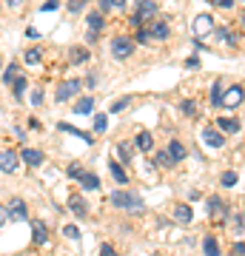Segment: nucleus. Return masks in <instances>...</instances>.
<instances>
[{
    "mask_svg": "<svg viewBox=\"0 0 245 256\" xmlns=\"http://www.w3.org/2000/svg\"><path fill=\"white\" fill-rule=\"evenodd\" d=\"M134 146L140 148V151H145V154H148V151H154V137H151V131H140L137 140H134Z\"/></svg>",
    "mask_w": 245,
    "mask_h": 256,
    "instance_id": "obj_12",
    "label": "nucleus"
},
{
    "mask_svg": "<svg viewBox=\"0 0 245 256\" xmlns=\"http://www.w3.org/2000/svg\"><path fill=\"white\" fill-rule=\"evenodd\" d=\"M151 256H163V254H151Z\"/></svg>",
    "mask_w": 245,
    "mask_h": 256,
    "instance_id": "obj_49",
    "label": "nucleus"
},
{
    "mask_svg": "<svg viewBox=\"0 0 245 256\" xmlns=\"http://www.w3.org/2000/svg\"><path fill=\"white\" fill-rule=\"evenodd\" d=\"M66 174L72 176V180H80V174H83V171H80V165L74 162V165H69V168H66Z\"/></svg>",
    "mask_w": 245,
    "mask_h": 256,
    "instance_id": "obj_38",
    "label": "nucleus"
},
{
    "mask_svg": "<svg viewBox=\"0 0 245 256\" xmlns=\"http://www.w3.org/2000/svg\"><path fill=\"white\" fill-rule=\"evenodd\" d=\"M69 210H72L77 220H83V216L89 214V205H86V200H83L80 194H72V196H69Z\"/></svg>",
    "mask_w": 245,
    "mask_h": 256,
    "instance_id": "obj_9",
    "label": "nucleus"
},
{
    "mask_svg": "<svg viewBox=\"0 0 245 256\" xmlns=\"http://www.w3.org/2000/svg\"><path fill=\"white\" fill-rule=\"evenodd\" d=\"M29 102H32V106H40V102H43V92H40V88H35V92H32V97H29Z\"/></svg>",
    "mask_w": 245,
    "mask_h": 256,
    "instance_id": "obj_39",
    "label": "nucleus"
},
{
    "mask_svg": "<svg viewBox=\"0 0 245 256\" xmlns=\"http://www.w3.org/2000/svg\"><path fill=\"white\" fill-rule=\"evenodd\" d=\"M80 185H83V191H97L100 180H97V174H80Z\"/></svg>",
    "mask_w": 245,
    "mask_h": 256,
    "instance_id": "obj_21",
    "label": "nucleus"
},
{
    "mask_svg": "<svg viewBox=\"0 0 245 256\" xmlns=\"http://www.w3.org/2000/svg\"><path fill=\"white\" fill-rule=\"evenodd\" d=\"M180 108H182V114H188V117H194V120L200 117V108H197V102L194 100H182Z\"/></svg>",
    "mask_w": 245,
    "mask_h": 256,
    "instance_id": "obj_28",
    "label": "nucleus"
},
{
    "mask_svg": "<svg viewBox=\"0 0 245 256\" xmlns=\"http://www.w3.org/2000/svg\"><path fill=\"white\" fill-rule=\"evenodd\" d=\"M63 234H66L69 239H77V236H80V230L74 228V225H66V228H63Z\"/></svg>",
    "mask_w": 245,
    "mask_h": 256,
    "instance_id": "obj_40",
    "label": "nucleus"
},
{
    "mask_svg": "<svg viewBox=\"0 0 245 256\" xmlns=\"http://www.w3.org/2000/svg\"><path fill=\"white\" fill-rule=\"evenodd\" d=\"M214 34H217L219 40H222V43H236V37L231 34V32H228V28H214Z\"/></svg>",
    "mask_w": 245,
    "mask_h": 256,
    "instance_id": "obj_33",
    "label": "nucleus"
},
{
    "mask_svg": "<svg viewBox=\"0 0 245 256\" xmlns=\"http://www.w3.org/2000/svg\"><path fill=\"white\" fill-rule=\"evenodd\" d=\"M154 14H157L154 0H140V3H137V12L131 14V23H134V26H145V23H151Z\"/></svg>",
    "mask_w": 245,
    "mask_h": 256,
    "instance_id": "obj_2",
    "label": "nucleus"
},
{
    "mask_svg": "<svg viewBox=\"0 0 245 256\" xmlns=\"http://www.w3.org/2000/svg\"><path fill=\"white\" fill-rule=\"evenodd\" d=\"M106 128H109V117H106V114H97V117H94V134H103Z\"/></svg>",
    "mask_w": 245,
    "mask_h": 256,
    "instance_id": "obj_31",
    "label": "nucleus"
},
{
    "mask_svg": "<svg viewBox=\"0 0 245 256\" xmlns=\"http://www.w3.org/2000/svg\"><path fill=\"white\" fill-rule=\"evenodd\" d=\"M100 256H117V250H114L111 245H103L100 248Z\"/></svg>",
    "mask_w": 245,
    "mask_h": 256,
    "instance_id": "obj_42",
    "label": "nucleus"
},
{
    "mask_svg": "<svg viewBox=\"0 0 245 256\" xmlns=\"http://www.w3.org/2000/svg\"><path fill=\"white\" fill-rule=\"evenodd\" d=\"M57 128H60V131H66V134H74V137H80L86 146H94V137H91V134H86V131H80V128H72L69 122H57Z\"/></svg>",
    "mask_w": 245,
    "mask_h": 256,
    "instance_id": "obj_13",
    "label": "nucleus"
},
{
    "mask_svg": "<svg viewBox=\"0 0 245 256\" xmlns=\"http://www.w3.org/2000/svg\"><path fill=\"white\" fill-rule=\"evenodd\" d=\"M83 6H86V0H69V12H72V14L83 12Z\"/></svg>",
    "mask_w": 245,
    "mask_h": 256,
    "instance_id": "obj_37",
    "label": "nucleus"
},
{
    "mask_svg": "<svg viewBox=\"0 0 245 256\" xmlns=\"http://www.w3.org/2000/svg\"><path fill=\"white\" fill-rule=\"evenodd\" d=\"M20 162H26L29 168H37V165H43V151H35V148H23V154H20Z\"/></svg>",
    "mask_w": 245,
    "mask_h": 256,
    "instance_id": "obj_10",
    "label": "nucleus"
},
{
    "mask_svg": "<svg viewBox=\"0 0 245 256\" xmlns=\"http://www.w3.org/2000/svg\"><path fill=\"white\" fill-rule=\"evenodd\" d=\"M219 100H222V88H219V82H214V86H211V102L219 106Z\"/></svg>",
    "mask_w": 245,
    "mask_h": 256,
    "instance_id": "obj_35",
    "label": "nucleus"
},
{
    "mask_svg": "<svg viewBox=\"0 0 245 256\" xmlns=\"http://www.w3.org/2000/svg\"><path fill=\"white\" fill-rule=\"evenodd\" d=\"M117 156H120V162L128 165L131 160H134V148H131V142H117Z\"/></svg>",
    "mask_w": 245,
    "mask_h": 256,
    "instance_id": "obj_20",
    "label": "nucleus"
},
{
    "mask_svg": "<svg viewBox=\"0 0 245 256\" xmlns=\"http://www.w3.org/2000/svg\"><path fill=\"white\" fill-rule=\"evenodd\" d=\"M111 54L117 57V60H128V57L134 54V40L126 34H120L111 40Z\"/></svg>",
    "mask_w": 245,
    "mask_h": 256,
    "instance_id": "obj_3",
    "label": "nucleus"
},
{
    "mask_svg": "<svg viewBox=\"0 0 245 256\" xmlns=\"http://www.w3.org/2000/svg\"><path fill=\"white\" fill-rule=\"evenodd\" d=\"M171 216H174V222H180V225H188V222L194 220V216H191V208H188V205H174Z\"/></svg>",
    "mask_w": 245,
    "mask_h": 256,
    "instance_id": "obj_15",
    "label": "nucleus"
},
{
    "mask_svg": "<svg viewBox=\"0 0 245 256\" xmlns=\"http://www.w3.org/2000/svg\"><path fill=\"white\" fill-rule=\"evenodd\" d=\"M26 34H29V37H32V40H35V37H40V32H37V28H35V26H29V28H26Z\"/></svg>",
    "mask_w": 245,
    "mask_h": 256,
    "instance_id": "obj_47",
    "label": "nucleus"
},
{
    "mask_svg": "<svg viewBox=\"0 0 245 256\" xmlns=\"http://www.w3.org/2000/svg\"><path fill=\"white\" fill-rule=\"evenodd\" d=\"M94 111V100L91 97H83L80 102H74V114H91Z\"/></svg>",
    "mask_w": 245,
    "mask_h": 256,
    "instance_id": "obj_25",
    "label": "nucleus"
},
{
    "mask_svg": "<svg viewBox=\"0 0 245 256\" xmlns=\"http://www.w3.org/2000/svg\"><path fill=\"white\" fill-rule=\"evenodd\" d=\"M197 66H200V60H197V57H188V60H185V68H197Z\"/></svg>",
    "mask_w": 245,
    "mask_h": 256,
    "instance_id": "obj_44",
    "label": "nucleus"
},
{
    "mask_svg": "<svg viewBox=\"0 0 245 256\" xmlns=\"http://www.w3.org/2000/svg\"><path fill=\"white\" fill-rule=\"evenodd\" d=\"M18 63H9V66H6V72H3V82H9V86H12V80H15V77H18Z\"/></svg>",
    "mask_w": 245,
    "mask_h": 256,
    "instance_id": "obj_32",
    "label": "nucleus"
},
{
    "mask_svg": "<svg viewBox=\"0 0 245 256\" xmlns=\"http://www.w3.org/2000/svg\"><path fill=\"white\" fill-rule=\"evenodd\" d=\"M242 100H245V88H242V86H231L228 92H222L219 106H225V108H236Z\"/></svg>",
    "mask_w": 245,
    "mask_h": 256,
    "instance_id": "obj_5",
    "label": "nucleus"
},
{
    "mask_svg": "<svg viewBox=\"0 0 245 256\" xmlns=\"http://www.w3.org/2000/svg\"><path fill=\"white\" fill-rule=\"evenodd\" d=\"M111 9H126V0H109Z\"/></svg>",
    "mask_w": 245,
    "mask_h": 256,
    "instance_id": "obj_45",
    "label": "nucleus"
},
{
    "mask_svg": "<svg viewBox=\"0 0 245 256\" xmlns=\"http://www.w3.org/2000/svg\"><path fill=\"white\" fill-rule=\"evenodd\" d=\"M111 176H114V182H120V185H126L128 182V171L126 168H123V162H120V160H111Z\"/></svg>",
    "mask_w": 245,
    "mask_h": 256,
    "instance_id": "obj_14",
    "label": "nucleus"
},
{
    "mask_svg": "<svg viewBox=\"0 0 245 256\" xmlns=\"http://www.w3.org/2000/svg\"><path fill=\"white\" fill-rule=\"evenodd\" d=\"M6 210H9V220H18V222L26 220V202L20 200V196H18V200H12Z\"/></svg>",
    "mask_w": 245,
    "mask_h": 256,
    "instance_id": "obj_11",
    "label": "nucleus"
},
{
    "mask_svg": "<svg viewBox=\"0 0 245 256\" xmlns=\"http://www.w3.org/2000/svg\"><path fill=\"white\" fill-rule=\"evenodd\" d=\"M202 250H205V256H219L217 236H205V239H202Z\"/></svg>",
    "mask_w": 245,
    "mask_h": 256,
    "instance_id": "obj_23",
    "label": "nucleus"
},
{
    "mask_svg": "<svg viewBox=\"0 0 245 256\" xmlns=\"http://www.w3.org/2000/svg\"><path fill=\"white\" fill-rule=\"evenodd\" d=\"M231 256H245V245H242V242H236V245L231 248Z\"/></svg>",
    "mask_w": 245,
    "mask_h": 256,
    "instance_id": "obj_41",
    "label": "nucleus"
},
{
    "mask_svg": "<svg viewBox=\"0 0 245 256\" xmlns=\"http://www.w3.org/2000/svg\"><path fill=\"white\" fill-rule=\"evenodd\" d=\"M168 156H171L174 162L185 160V146H182L180 140H171V142H168Z\"/></svg>",
    "mask_w": 245,
    "mask_h": 256,
    "instance_id": "obj_19",
    "label": "nucleus"
},
{
    "mask_svg": "<svg viewBox=\"0 0 245 256\" xmlns=\"http://www.w3.org/2000/svg\"><path fill=\"white\" fill-rule=\"evenodd\" d=\"M111 205L120 208V210H143L145 208L143 196L134 194V191H114L111 194Z\"/></svg>",
    "mask_w": 245,
    "mask_h": 256,
    "instance_id": "obj_1",
    "label": "nucleus"
},
{
    "mask_svg": "<svg viewBox=\"0 0 245 256\" xmlns=\"http://www.w3.org/2000/svg\"><path fill=\"white\" fill-rule=\"evenodd\" d=\"M222 185H225V188H234L236 185V171H225V174H222Z\"/></svg>",
    "mask_w": 245,
    "mask_h": 256,
    "instance_id": "obj_34",
    "label": "nucleus"
},
{
    "mask_svg": "<svg viewBox=\"0 0 245 256\" xmlns=\"http://www.w3.org/2000/svg\"><path fill=\"white\" fill-rule=\"evenodd\" d=\"M32 234H35L37 245H43L46 239H49V228H46V222H35V225H32Z\"/></svg>",
    "mask_w": 245,
    "mask_h": 256,
    "instance_id": "obj_22",
    "label": "nucleus"
},
{
    "mask_svg": "<svg viewBox=\"0 0 245 256\" xmlns=\"http://www.w3.org/2000/svg\"><path fill=\"white\" fill-rule=\"evenodd\" d=\"M12 92H15V100H20V97H23V92H26V77H15V80H12Z\"/></svg>",
    "mask_w": 245,
    "mask_h": 256,
    "instance_id": "obj_27",
    "label": "nucleus"
},
{
    "mask_svg": "<svg viewBox=\"0 0 245 256\" xmlns=\"http://www.w3.org/2000/svg\"><path fill=\"white\" fill-rule=\"evenodd\" d=\"M18 3H23V0H9V6H18Z\"/></svg>",
    "mask_w": 245,
    "mask_h": 256,
    "instance_id": "obj_48",
    "label": "nucleus"
},
{
    "mask_svg": "<svg viewBox=\"0 0 245 256\" xmlns=\"http://www.w3.org/2000/svg\"><path fill=\"white\" fill-rule=\"evenodd\" d=\"M86 23H89L91 32H103V26H106V14H103V12H89Z\"/></svg>",
    "mask_w": 245,
    "mask_h": 256,
    "instance_id": "obj_16",
    "label": "nucleus"
},
{
    "mask_svg": "<svg viewBox=\"0 0 245 256\" xmlns=\"http://www.w3.org/2000/svg\"><path fill=\"white\" fill-rule=\"evenodd\" d=\"M222 210H225V202L219 200V196H211L208 200V214L211 216H222Z\"/></svg>",
    "mask_w": 245,
    "mask_h": 256,
    "instance_id": "obj_26",
    "label": "nucleus"
},
{
    "mask_svg": "<svg viewBox=\"0 0 245 256\" xmlns=\"http://www.w3.org/2000/svg\"><path fill=\"white\" fill-rule=\"evenodd\" d=\"M40 57H43V52H40V48H26V52H23V60H26L29 66L40 63Z\"/></svg>",
    "mask_w": 245,
    "mask_h": 256,
    "instance_id": "obj_29",
    "label": "nucleus"
},
{
    "mask_svg": "<svg viewBox=\"0 0 245 256\" xmlns=\"http://www.w3.org/2000/svg\"><path fill=\"white\" fill-rule=\"evenodd\" d=\"M83 88V80H77V77H69V80H63L60 86H57V102L63 100H72L74 94Z\"/></svg>",
    "mask_w": 245,
    "mask_h": 256,
    "instance_id": "obj_4",
    "label": "nucleus"
},
{
    "mask_svg": "<svg viewBox=\"0 0 245 256\" xmlns=\"http://www.w3.org/2000/svg\"><path fill=\"white\" fill-rule=\"evenodd\" d=\"M128 102H131L128 97H120V100L111 106V111H114V114H117V111H126V108H128Z\"/></svg>",
    "mask_w": 245,
    "mask_h": 256,
    "instance_id": "obj_36",
    "label": "nucleus"
},
{
    "mask_svg": "<svg viewBox=\"0 0 245 256\" xmlns=\"http://www.w3.org/2000/svg\"><path fill=\"white\" fill-rule=\"evenodd\" d=\"M20 168V156L15 151H0V171L3 174H15Z\"/></svg>",
    "mask_w": 245,
    "mask_h": 256,
    "instance_id": "obj_7",
    "label": "nucleus"
},
{
    "mask_svg": "<svg viewBox=\"0 0 245 256\" xmlns=\"http://www.w3.org/2000/svg\"><path fill=\"white\" fill-rule=\"evenodd\" d=\"M217 128L222 131V134H236V131H239V122H236L234 117H219L217 120Z\"/></svg>",
    "mask_w": 245,
    "mask_h": 256,
    "instance_id": "obj_18",
    "label": "nucleus"
},
{
    "mask_svg": "<svg viewBox=\"0 0 245 256\" xmlns=\"http://www.w3.org/2000/svg\"><path fill=\"white\" fill-rule=\"evenodd\" d=\"M148 32H151V40H168V34H171V28H168V23H154V26H148Z\"/></svg>",
    "mask_w": 245,
    "mask_h": 256,
    "instance_id": "obj_17",
    "label": "nucleus"
},
{
    "mask_svg": "<svg viewBox=\"0 0 245 256\" xmlns=\"http://www.w3.org/2000/svg\"><path fill=\"white\" fill-rule=\"evenodd\" d=\"M86 60H89V52H86V48H80V46H74L72 52H69V63H86Z\"/></svg>",
    "mask_w": 245,
    "mask_h": 256,
    "instance_id": "obj_24",
    "label": "nucleus"
},
{
    "mask_svg": "<svg viewBox=\"0 0 245 256\" xmlns=\"http://www.w3.org/2000/svg\"><path fill=\"white\" fill-rule=\"evenodd\" d=\"M154 162H157V168H171V165H174V160L168 156V151H157Z\"/></svg>",
    "mask_w": 245,
    "mask_h": 256,
    "instance_id": "obj_30",
    "label": "nucleus"
},
{
    "mask_svg": "<svg viewBox=\"0 0 245 256\" xmlns=\"http://www.w3.org/2000/svg\"><path fill=\"white\" fill-rule=\"evenodd\" d=\"M191 28H194V37H208L214 34V20H211V14H200Z\"/></svg>",
    "mask_w": 245,
    "mask_h": 256,
    "instance_id": "obj_8",
    "label": "nucleus"
},
{
    "mask_svg": "<svg viewBox=\"0 0 245 256\" xmlns=\"http://www.w3.org/2000/svg\"><path fill=\"white\" fill-rule=\"evenodd\" d=\"M202 142L208 148H222L225 146V134L217 126H208V128H202Z\"/></svg>",
    "mask_w": 245,
    "mask_h": 256,
    "instance_id": "obj_6",
    "label": "nucleus"
},
{
    "mask_svg": "<svg viewBox=\"0 0 245 256\" xmlns=\"http://www.w3.org/2000/svg\"><path fill=\"white\" fill-rule=\"evenodd\" d=\"M214 3H217V6H222V9H231V6H234V0H214Z\"/></svg>",
    "mask_w": 245,
    "mask_h": 256,
    "instance_id": "obj_46",
    "label": "nucleus"
},
{
    "mask_svg": "<svg viewBox=\"0 0 245 256\" xmlns=\"http://www.w3.org/2000/svg\"><path fill=\"white\" fill-rule=\"evenodd\" d=\"M57 9V0H46L43 3V12H55Z\"/></svg>",
    "mask_w": 245,
    "mask_h": 256,
    "instance_id": "obj_43",
    "label": "nucleus"
}]
</instances>
